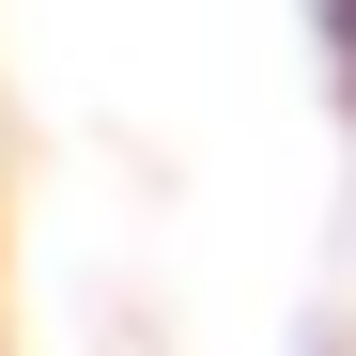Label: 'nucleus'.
Returning <instances> with one entry per match:
<instances>
[{"mask_svg":"<svg viewBox=\"0 0 356 356\" xmlns=\"http://www.w3.org/2000/svg\"><path fill=\"white\" fill-rule=\"evenodd\" d=\"M325 31H341V63H356V0H325Z\"/></svg>","mask_w":356,"mask_h":356,"instance_id":"1","label":"nucleus"}]
</instances>
